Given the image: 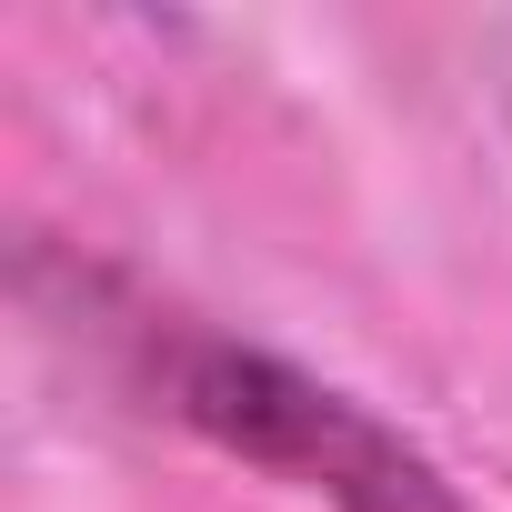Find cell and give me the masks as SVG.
Here are the masks:
<instances>
[{"label":"cell","mask_w":512,"mask_h":512,"mask_svg":"<svg viewBox=\"0 0 512 512\" xmlns=\"http://www.w3.org/2000/svg\"><path fill=\"white\" fill-rule=\"evenodd\" d=\"M141 382L181 432H201L241 472L292 482L322 512H482L402 422H382L362 392L262 342H231L201 322H141Z\"/></svg>","instance_id":"cell-1"}]
</instances>
